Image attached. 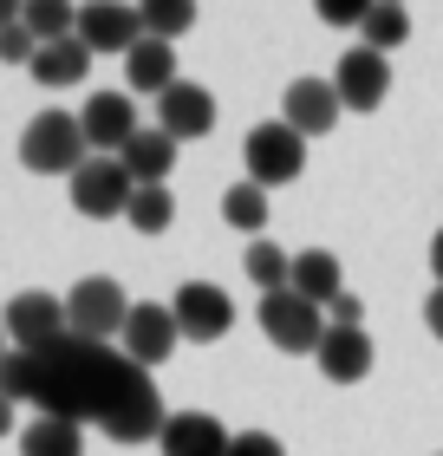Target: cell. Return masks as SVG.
<instances>
[{"mask_svg":"<svg viewBox=\"0 0 443 456\" xmlns=\"http://www.w3.org/2000/svg\"><path fill=\"white\" fill-rule=\"evenodd\" d=\"M33 385H39V365H33V352H7L0 359V398H13V404H33Z\"/></svg>","mask_w":443,"mask_h":456,"instance_id":"cell-28","label":"cell"},{"mask_svg":"<svg viewBox=\"0 0 443 456\" xmlns=\"http://www.w3.org/2000/svg\"><path fill=\"white\" fill-rule=\"evenodd\" d=\"M78 124H86L92 157H124V143L144 131V124H137V105H131V92H92V98H86V111H78Z\"/></svg>","mask_w":443,"mask_h":456,"instance_id":"cell-9","label":"cell"},{"mask_svg":"<svg viewBox=\"0 0 443 456\" xmlns=\"http://www.w3.org/2000/svg\"><path fill=\"white\" fill-rule=\"evenodd\" d=\"M157 124H163L176 143H183V137H209V131H216V92L176 78V86L157 98Z\"/></svg>","mask_w":443,"mask_h":456,"instance_id":"cell-15","label":"cell"},{"mask_svg":"<svg viewBox=\"0 0 443 456\" xmlns=\"http://www.w3.org/2000/svg\"><path fill=\"white\" fill-rule=\"evenodd\" d=\"M222 222L228 228H242V235H255L261 241V228H267V190H261V183H235V190H228L222 196Z\"/></svg>","mask_w":443,"mask_h":456,"instance_id":"cell-25","label":"cell"},{"mask_svg":"<svg viewBox=\"0 0 443 456\" xmlns=\"http://www.w3.org/2000/svg\"><path fill=\"white\" fill-rule=\"evenodd\" d=\"M33 53H39V39L27 33V20L0 27V59H7V66H33Z\"/></svg>","mask_w":443,"mask_h":456,"instance_id":"cell-29","label":"cell"},{"mask_svg":"<svg viewBox=\"0 0 443 456\" xmlns=\"http://www.w3.org/2000/svg\"><path fill=\"white\" fill-rule=\"evenodd\" d=\"M20 456H86V424L72 418H33L20 430Z\"/></svg>","mask_w":443,"mask_h":456,"instance_id":"cell-21","label":"cell"},{"mask_svg":"<svg viewBox=\"0 0 443 456\" xmlns=\"http://www.w3.org/2000/svg\"><path fill=\"white\" fill-rule=\"evenodd\" d=\"M242 274L261 287V294H287L293 287V255L287 248H274L267 235L261 241H248V255H242Z\"/></svg>","mask_w":443,"mask_h":456,"instance_id":"cell-22","label":"cell"},{"mask_svg":"<svg viewBox=\"0 0 443 456\" xmlns=\"http://www.w3.org/2000/svg\"><path fill=\"white\" fill-rule=\"evenodd\" d=\"M124 86L163 98V92L176 86V46H170V39H151V33H144L137 46L124 53Z\"/></svg>","mask_w":443,"mask_h":456,"instance_id":"cell-17","label":"cell"},{"mask_svg":"<svg viewBox=\"0 0 443 456\" xmlns=\"http://www.w3.org/2000/svg\"><path fill=\"white\" fill-rule=\"evenodd\" d=\"M313 7H320L326 27H365V13L378 7V0H313Z\"/></svg>","mask_w":443,"mask_h":456,"instance_id":"cell-30","label":"cell"},{"mask_svg":"<svg viewBox=\"0 0 443 456\" xmlns=\"http://www.w3.org/2000/svg\"><path fill=\"white\" fill-rule=\"evenodd\" d=\"M261 333L274 339V352H320L326 306L300 300L293 287H287V294H261Z\"/></svg>","mask_w":443,"mask_h":456,"instance_id":"cell-6","label":"cell"},{"mask_svg":"<svg viewBox=\"0 0 443 456\" xmlns=\"http://www.w3.org/2000/svg\"><path fill=\"white\" fill-rule=\"evenodd\" d=\"M332 86H340V105H346V111H378V105L391 98V66H385V53H372V46L340 53Z\"/></svg>","mask_w":443,"mask_h":456,"instance_id":"cell-11","label":"cell"},{"mask_svg":"<svg viewBox=\"0 0 443 456\" xmlns=\"http://www.w3.org/2000/svg\"><path fill=\"white\" fill-rule=\"evenodd\" d=\"M398 7H405V0H398Z\"/></svg>","mask_w":443,"mask_h":456,"instance_id":"cell-38","label":"cell"},{"mask_svg":"<svg viewBox=\"0 0 443 456\" xmlns=\"http://www.w3.org/2000/svg\"><path fill=\"white\" fill-rule=\"evenodd\" d=\"M137 20H144V33L151 39H176L196 27V0H137Z\"/></svg>","mask_w":443,"mask_h":456,"instance_id":"cell-26","label":"cell"},{"mask_svg":"<svg viewBox=\"0 0 443 456\" xmlns=\"http://www.w3.org/2000/svg\"><path fill=\"white\" fill-rule=\"evenodd\" d=\"M228 456H287V444L274 430H235V450Z\"/></svg>","mask_w":443,"mask_h":456,"instance_id":"cell-31","label":"cell"},{"mask_svg":"<svg viewBox=\"0 0 443 456\" xmlns=\"http://www.w3.org/2000/svg\"><path fill=\"white\" fill-rule=\"evenodd\" d=\"M176 339H183V326H176L170 306L137 300V306H131V320H124V333H118V352H124L131 365L151 371V365H163V359L176 352Z\"/></svg>","mask_w":443,"mask_h":456,"instance_id":"cell-8","label":"cell"},{"mask_svg":"<svg viewBox=\"0 0 443 456\" xmlns=\"http://www.w3.org/2000/svg\"><path fill=\"white\" fill-rule=\"evenodd\" d=\"M424 326H431V339L443 346V287H431V300H424Z\"/></svg>","mask_w":443,"mask_h":456,"instance_id":"cell-33","label":"cell"},{"mask_svg":"<svg viewBox=\"0 0 443 456\" xmlns=\"http://www.w3.org/2000/svg\"><path fill=\"white\" fill-rule=\"evenodd\" d=\"M78 39L98 53H131L144 39V20H137V0H86L78 7Z\"/></svg>","mask_w":443,"mask_h":456,"instance_id":"cell-12","label":"cell"},{"mask_svg":"<svg viewBox=\"0 0 443 456\" xmlns=\"http://www.w3.org/2000/svg\"><path fill=\"white\" fill-rule=\"evenodd\" d=\"M131 306H137V300H124V287H118L111 274H92V281H78L72 294H66V320H72L78 339L111 346V339L124 333V320H131Z\"/></svg>","mask_w":443,"mask_h":456,"instance_id":"cell-4","label":"cell"},{"mask_svg":"<svg viewBox=\"0 0 443 456\" xmlns=\"http://www.w3.org/2000/svg\"><path fill=\"white\" fill-rule=\"evenodd\" d=\"M157 450L163 456H228L235 450V430H228L222 418H209V411H170Z\"/></svg>","mask_w":443,"mask_h":456,"instance_id":"cell-14","label":"cell"},{"mask_svg":"<svg viewBox=\"0 0 443 456\" xmlns=\"http://www.w3.org/2000/svg\"><path fill=\"white\" fill-rule=\"evenodd\" d=\"M313 359H320V371L332 385H358V379H372V333L365 326H326V339H320V352H313Z\"/></svg>","mask_w":443,"mask_h":456,"instance_id":"cell-16","label":"cell"},{"mask_svg":"<svg viewBox=\"0 0 443 456\" xmlns=\"http://www.w3.org/2000/svg\"><path fill=\"white\" fill-rule=\"evenodd\" d=\"M326 326H365V300H358V294H340V300L326 306Z\"/></svg>","mask_w":443,"mask_h":456,"instance_id":"cell-32","label":"cell"},{"mask_svg":"<svg viewBox=\"0 0 443 456\" xmlns=\"http://www.w3.org/2000/svg\"><path fill=\"white\" fill-rule=\"evenodd\" d=\"M92 157L86 143V124H78V111H39L27 131H20V163H27L33 176H78V163Z\"/></svg>","mask_w":443,"mask_h":456,"instance_id":"cell-2","label":"cell"},{"mask_svg":"<svg viewBox=\"0 0 443 456\" xmlns=\"http://www.w3.org/2000/svg\"><path fill=\"white\" fill-rule=\"evenodd\" d=\"M0 326H7V339L20 352H46L72 333V320H66V300L46 294V287H27V294H13L7 306H0Z\"/></svg>","mask_w":443,"mask_h":456,"instance_id":"cell-5","label":"cell"},{"mask_svg":"<svg viewBox=\"0 0 443 456\" xmlns=\"http://www.w3.org/2000/svg\"><path fill=\"white\" fill-rule=\"evenodd\" d=\"M340 86L332 78H293L287 98H281V124H293L300 137H326L332 124H340Z\"/></svg>","mask_w":443,"mask_h":456,"instance_id":"cell-13","label":"cell"},{"mask_svg":"<svg viewBox=\"0 0 443 456\" xmlns=\"http://www.w3.org/2000/svg\"><path fill=\"white\" fill-rule=\"evenodd\" d=\"M118 163L131 170V183H163V176L176 170V137L163 131V124H144V131L124 143V157H118Z\"/></svg>","mask_w":443,"mask_h":456,"instance_id":"cell-19","label":"cell"},{"mask_svg":"<svg viewBox=\"0 0 443 456\" xmlns=\"http://www.w3.org/2000/svg\"><path fill=\"white\" fill-rule=\"evenodd\" d=\"M27 33L39 39V46H53V39H72L78 33V7L72 0H27Z\"/></svg>","mask_w":443,"mask_h":456,"instance_id":"cell-27","label":"cell"},{"mask_svg":"<svg viewBox=\"0 0 443 456\" xmlns=\"http://www.w3.org/2000/svg\"><path fill=\"white\" fill-rule=\"evenodd\" d=\"M405 39H411V13L405 7H398V0H378V7L365 13V27H358V46H372V53H398V46H405Z\"/></svg>","mask_w":443,"mask_h":456,"instance_id":"cell-23","label":"cell"},{"mask_svg":"<svg viewBox=\"0 0 443 456\" xmlns=\"http://www.w3.org/2000/svg\"><path fill=\"white\" fill-rule=\"evenodd\" d=\"M170 314H176V326H183V339L216 346V339L228 333V326H235V300H228L216 281H189V287H176Z\"/></svg>","mask_w":443,"mask_h":456,"instance_id":"cell-10","label":"cell"},{"mask_svg":"<svg viewBox=\"0 0 443 456\" xmlns=\"http://www.w3.org/2000/svg\"><path fill=\"white\" fill-rule=\"evenodd\" d=\"M20 13H27V0H0V27H13Z\"/></svg>","mask_w":443,"mask_h":456,"instance_id":"cell-35","label":"cell"},{"mask_svg":"<svg viewBox=\"0 0 443 456\" xmlns=\"http://www.w3.org/2000/svg\"><path fill=\"white\" fill-rule=\"evenodd\" d=\"M86 66H92V46L72 33V39H53V46H39L27 72H33L46 92H66V86H78V78H86Z\"/></svg>","mask_w":443,"mask_h":456,"instance_id":"cell-20","label":"cell"},{"mask_svg":"<svg viewBox=\"0 0 443 456\" xmlns=\"http://www.w3.org/2000/svg\"><path fill=\"white\" fill-rule=\"evenodd\" d=\"M293 294L313 300V306H332V300L346 294L340 255H332V248H300V255H293Z\"/></svg>","mask_w":443,"mask_h":456,"instance_id":"cell-18","label":"cell"},{"mask_svg":"<svg viewBox=\"0 0 443 456\" xmlns=\"http://www.w3.org/2000/svg\"><path fill=\"white\" fill-rule=\"evenodd\" d=\"M13 430H20L13 424V398H0V437H13Z\"/></svg>","mask_w":443,"mask_h":456,"instance_id":"cell-36","label":"cell"},{"mask_svg":"<svg viewBox=\"0 0 443 456\" xmlns=\"http://www.w3.org/2000/svg\"><path fill=\"white\" fill-rule=\"evenodd\" d=\"M0 359H7V326H0Z\"/></svg>","mask_w":443,"mask_h":456,"instance_id":"cell-37","label":"cell"},{"mask_svg":"<svg viewBox=\"0 0 443 456\" xmlns=\"http://www.w3.org/2000/svg\"><path fill=\"white\" fill-rule=\"evenodd\" d=\"M124 222H131L137 235H163V228L176 222V196H170V183H137V196H131V209H124Z\"/></svg>","mask_w":443,"mask_h":456,"instance_id":"cell-24","label":"cell"},{"mask_svg":"<svg viewBox=\"0 0 443 456\" xmlns=\"http://www.w3.org/2000/svg\"><path fill=\"white\" fill-rule=\"evenodd\" d=\"M131 196H137V183H131V170H124L118 157H86L78 163V176H72V209L78 216H92V222L124 216Z\"/></svg>","mask_w":443,"mask_h":456,"instance_id":"cell-7","label":"cell"},{"mask_svg":"<svg viewBox=\"0 0 443 456\" xmlns=\"http://www.w3.org/2000/svg\"><path fill=\"white\" fill-rule=\"evenodd\" d=\"M33 365H39V385H33L39 418L98 424L111 444H151V437H163V424H170L157 385L144 379V365H131L118 346L66 333L59 346L33 352Z\"/></svg>","mask_w":443,"mask_h":456,"instance_id":"cell-1","label":"cell"},{"mask_svg":"<svg viewBox=\"0 0 443 456\" xmlns=\"http://www.w3.org/2000/svg\"><path fill=\"white\" fill-rule=\"evenodd\" d=\"M431 274H437V287H443V228L431 235Z\"/></svg>","mask_w":443,"mask_h":456,"instance_id":"cell-34","label":"cell"},{"mask_svg":"<svg viewBox=\"0 0 443 456\" xmlns=\"http://www.w3.org/2000/svg\"><path fill=\"white\" fill-rule=\"evenodd\" d=\"M242 163H248V183H261V190H281L307 170V137L293 131V124H255V131L242 137Z\"/></svg>","mask_w":443,"mask_h":456,"instance_id":"cell-3","label":"cell"}]
</instances>
